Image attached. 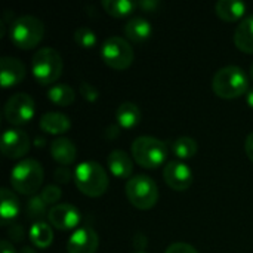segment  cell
Here are the masks:
<instances>
[{"instance_id": "cell-1", "label": "cell", "mask_w": 253, "mask_h": 253, "mask_svg": "<svg viewBox=\"0 0 253 253\" xmlns=\"http://www.w3.org/2000/svg\"><path fill=\"white\" fill-rule=\"evenodd\" d=\"M213 92L222 99L239 98L249 90V79L243 68L237 65H227L219 68L212 79Z\"/></svg>"}, {"instance_id": "cell-2", "label": "cell", "mask_w": 253, "mask_h": 253, "mask_svg": "<svg viewBox=\"0 0 253 253\" xmlns=\"http://www.w3.org/2000/svg\"><path fill=\"white\" fill-rule=\"evenodd\" d=\"M73 179L76 187L89 197H99L108 188V175L98 162H82L76 166Z\"/></svg>"}, {"instance_id": "cell-3", "label": "cell", "mask_w": 253, "mask_h": 253, "mask_svg": "<svg viewBox=\"0 0 253 253\" xmlns=\"http://www.w3.org/2000/svg\"><path fill=\"white\" fill-rule=\"evenodd\" d=\"M43 168L37 160L24 159L10 170V184L19 194L34 196L43 184Z\"/></svg>"}, {"instance_id": "cell-4", "label": "cell", "mask_w": 253, "mask_h": 253, "mask_svg": "<svg viewBox=\"0 0 253 253\" xmlns=\"http://www.w3.org/2000/svg\"><path fill=\"white\" fill-rule=\"evenodd\" d=\"M133 160L145 168V169H156L166 162L168 157V147L166 144L154 136H138L130 147Z\"/></svg>"}, {"instance_id": "cell-5", "label": "cell", "mask_w": 253, "mask_h": 253, "mask_svg": "<svg viewBox=\"0 0 253 253\" xmlns=\"http://www.w3.org/2000/svg\"><path fill=\"white\" fill-rule=\"evenodd\" d=\"M62 58L59 52L53 47L39 49L31 61V71L34 79L43 84H53L62 74Z\"/></svg>"}, {"instance_id": "cell-6", "label": "cell", "mask_w": 253, "mask_h": 253, "mask_svg": "<svg viewBox=\"0 0 253 253\" xmlns=\"http://www.w3.org/2000/svg\"><path fill=\"white\" fill-rule=\"evenodd\" d=\"M9 36L16 47L31 49L43 40L44 24L33 15H22L10 24Z\"/></svg>"}, {"instance_id": "cell-7", "label": "cell", "mask_w": 253, "mask_h": 253, "mask_svg": "<svg viewBox=\"0 0 253 253\" xmlns=\"http://www.w3.org/2000/svg\"><path fill=\"white\" fill-rule=\"evenodd\" d=\"M126 197L132 206L141 211H148L159 200L157 184L148 175H136L126 182Z\"/></svg>"}, {"instance_id": "cell-8", "label": "cell", "mask_w": 253, "mask_h": 253, "mask_svg": "<svg viewBox=\"0 0 253 253\" xmlns=\"http://www.w3.org/2000/svg\"><path fill=\"white\" fill-rule=\"evenodd\" d=\"M102 61L113 70H126L133 62V49L123 37H108L101 47Z\"/></svg>"}, {"instance_id": "cell-9", "label": "cell", "mask_w": 253, "mask_h": 253, "mask_svg": "<svg viewBox=\"0 0 253 253\" xmlns=\"http://www.w3.org/2000/svg\"><path fill=\"white\" fill-rule=\"evenodd\" d=\"M36 114L34 99L24 92L12 95L4 104V117L10 125L21 126L28 123Z\"/></svg>"}, {"instance_id": "cell-10", "label": "cell", "mask_w": 253, "mask_h": 253, "mask_svg": "<svg viewBox=\"0 0 253 253\" xmlns=\"http://www.w3.org/2000/svg\"><path fill=\"white\" fill-rule=\"evenodd\" d=\"M1 153L7 159H21L24 157L31 147L28 135L19 127L6 129L1 135Z\"/></svg>"}, {"instance_id": "cell-11", "label": "cell", "mask_w": 253, "mask_h": 253, "mask_svg": "<svg viewBox=\"0 0 253 253\" xmlns=\"http://www.w3.org/2000/svg\"><path fill=\"white\" fill-rule=\"evenodd\" d=\"M165 182L175 191H185L193 184V170L184 162H168L163 169Z\"/></svg>"}, {"instance_id": "cell-12", "label": "cell", "mask_w": 253, "mask_h": 253, "mask_svg": "<svg viewBox=\"0 0 253 253\" xmlns=\"http://www.w3.org/2000/svg\"><path fill=\"white\" fill-rule=\"evenodd\" d=\"M47 218L50 225H53L55 228L61 231H68L80 224L82 215L76 206L68 203H59L47 212Z\"/></svg>"}, {"instance_id": "cell-13", "label": "cell", "mask_w": 253, "mask_h": 253, "mask_svg": "<svg viewBox=\"0 0 253 253\" xmlns=\"http://www.w3.org/2000/svg\"><path fill=\"white\" fill-rule=\"evenodd\" d=\"M99 246V237L90 227L77 228L67 242L68 253H96Z\"/></svg>"}, {"instance_id": "cell-14", "label": "cell", "mask_w": 253, "mask_h": 253, "mask_svg": "<svg viewBox=\"0 0 253 253\" xmlns=\"http://www.w3.org/2000/svg\"><path fill=\"white\" fill-rule=\"evenodd\" d=\"M25 77V65L21 59L13 56H3L0 59V82L4 89L16 86Z\"/></svg>"}, {"instance_id": "cell-15", "label": "cell", "mask_w": 253, "mask_h": 253, "mask_svg": "<svg viewBox=\"0 0 253 253\" xmlns=\"http://www.w3.org/2000/svg\"><path fill=\"white\" fill-rule=\"evenodd\" d=\"M50 154L55 162H58L62 166H68L74 163L77 157V148L71 139L59 136L50 142Z\"/></svg>"}, {"instance_id": "cell-16", "label": "cell", "mask_w": 253, "mask_h": 253, "mask_svg": "<svg viewBox=\"0 0 253 253\" xmlns=\"http://www.w3.org/2000/svg\"><path fill=\"white\" fill-rule=\"evenodd\" d=\"M107 166L116 178H129L133 170L132 159L123 150H113L107 157Z\"/></svg>"}, {"instance_id": "cell-17", "label": "cell", "mask_w": 253, "mask_h": 253, "mask_svg": "<svg viewBox=\"0 0 253 253\" xmlns=\"http://www.w3.org/2000/svg\"><path fill=\"white\" fill-rule=\"evenodd\" d=\"M40 127L46 133L50 135H61L70 130L71 127V120L68 119L67 114L58 113V111H49L44 113L40 119Z\"/></svg>"}, {"instance_id": "cell-18", "label": "cell", "mask_w": 253, "mask_h": 253, "mask_svg": "<svg viewBox=\"0 0 253 253\" xmlns=\"http://www.w3.org/2000/svg\"><path fill=\"white\" fill-rule=\"evenodd\" d=\"M234 44L246 53H253V13L243 18L234 31Z\"/></svg>"}, {"instance_id": "cell-19", "label": "cell", "mask_w": 253, "mask_h": 253, "mask_svg": "<svg viewBox=\"0 0 253 253\" xmlns=\"http://www.w3.org/2000/svg\"><path fill=\"white\" fill-rule=\"evenodd\" d=\"M153 33V27L148 19L142 16H133L125 24V34L129 40L141 43L150 39Z\"/></svg>"}, {"instance_id": "cell-20", "label": "cell", "mask_w": 253, "mask_h": 253, "mask_svg": "<svg viewBox=\"0 0 253 253\" xmlns=\"http://www.w3.org/2000/svg\"><path fill=\"white\" fill-rule=\"evenodd\" d=\"M142 119V113L139 107L135 102H122L116 110V120L117 125L123 129H132L135 127Z\"/></svg>"}, {"instance_id": "cell-21", "label": "cell", "mask_w": 253, "mask_h": 253, "mask_svg": "<svg viewBox=\"0 0 253 253\" xmlns=\"http://www.w3.org/2000/svg\"><path fill=\"white\" fill-rule=\"evenodd\" d=\"M246 3L240 1V0H219L215 4V12L216 15L228 22H234L240 18L245 16L246 13Z\"/></svg>"}, {"instance_id": "cell-22", "label": "cell", "mask_w": 253, "mask_h": 253, "mask_svg": "<svg viewBox=\"0 0 253 253\" xmlns=\"http://www.w3.org/2000/svg\"><path fill=\"white\" fill-rule=\"evenodd\" d=\"M0 196H1V202H0V216H1V221L6 222V221L15 219L18 216V213H19V209H21L18 197L9 188H1Z\"/></svg>"}, {"instance_id": "cell-23", "label": "cell", "mask_w": 253, "mask_h": 253, "mask_svg": "<svg viewBox=\"0 0 253 253\" xmlns=\"http://www.w3.org/2000/svg\"><path fill=\"white\" fill-rule=\"evenodd\" d=\"M30 240L39 249H46L53 242V231L46 222L37 221L30 228Z\"/></svg>"}, {"instance_id": "cell-24", "label": "cell", "mask_w": 253, "mask_h": 253, "mask_svg": "<svg viewBox=\"0 0 253 253\" xmlns=\"http://www.w3.org/2000/svg\"><path fill=\"white\" fill-rule=\"evenodd\" d=\"M47 98L61 107H67L74 102L76 99V92L71 86L64 84V83H55L47 89Z\"/></svg>"}, {"instance_id": "cell-25", "label": "cell", "mask_w": 253, "mask_h": 253, "mask_svg": "<svg viewBox=\"0 0 253 253\" xmlns=\"http://www.w3.org/2000/svg\"><path fill=\"white\" fill-rule=\"evenodd\" d=\"M101 4H102L104 10L114 18L127 16L138 6V3H135L132 0H102Z\"/></svg>"}, {"instance_id": "cell-26", "label": "cell", "mask_w": 253, "mask_h": 253, "mask_svg": "<svg viewBox=\"0 0 253 253\" xmlns=\"http://www.w3.org/2000/svg\"><path fill=\"white\" fill-rule=\"evenodd\" d=\"M197 150H199V145L196 139L191 136H179L172 144V151L179 160H187V159L194 157L197 154Z\"/></svg>"}, {"instance_id": "cell-27", "label": "cell", "mask_w": 253, "mask_h": 253, "mask_svg": "<svg viewBox=\"0 0 253 253\" xmlns=\"http://www.w3.org/2000/svg\"><path fill=\"white\" fill-rule=\"evenodd\" d=\"M74 42L84 49H90L96 44V33L89 27H79L74 31Z\"/></svg>"}, {"instance_id": "cell-28", "label": "cell", "mask_w": 253, "mask_h": 253, "mask_svg": "<svg viewBox=\"0 0 253 253\" xmlns=\"http://www.w3.org/2000/svg\"><path fill=\"white\" fill-rule=\"evenodd\" d=\"M46 208H47V205L42 200V197L40 196H33L30 200H28V203H27V212H28V216L30 218H42V216H44V215H47L46 213Z\"/></svg>"}, {"instance_id": "cell-29", "label": "cell", "mask_w": 253, "mask_h": 253, "mask_svg": "<svg viewBox=\"0 0 253 253\" xmlns=\"http://www.w3.org/2000/svg\"><path fill=\"white\" fill-rule=\"evenodd\" d=\"M39 196L42 197V200H43L46 205H55V203L61 199L62 193H61L59 187H56V185H47V187H44V188L40 191Z\"/></svg>"}, {"instance_id": "cell-30", "label": "cell", "mask_w": 253, "mask_h": 253, "mask_svg": "<svg viewBox=\"0 0 253 253\" xmlns=\"http://www.w3.org/2000/svg\"><path fill=\"white\" fill-rule=\"evenodd\" d=\"M79 90H80V95L89 102H95L99 98V90L89 82H82Z\"/></svg>"}, {"instance_id": "cell-31", "label": "cell", "mask_w": 253, "mask_h": 253, "mask_svg": "<svg viewBox=\"0 0 253 253\" xmlns=\"http://www.w3.org/2000/svg\"><path fill=\"white\" fill-rule=\"evenodd\" d=\"M165 253H199L197 249L188 243H172Z\"/></svg>"}, {"instance_id": "cell-32", "label": "cell", "mask_w": 253, "mask_h": 253, "mask_svg": "<svg viewBox=\"0 0 253 253\" xmlns=\"http://www.w3.org/2000/svg\"><path fill=\"white\" fill-rule=\"evenodd\" d=\"M71 178V172L67 166H59L56 170H55V179L61 184H67Z\"/></svg>"}, {"instance_id": "cell-33", "label": "cell", "mask_w": 253, "mask_h": 253, "mask_svg": "<svg viewBox=\"0 0 253 253\" xmlns=\"http://www.w3.org/2000/svg\"><path fill=\"white\" fill-rule=\"evenodd\" d=\"M139 7H142L145 12H154L159 7V1L157 0H142L138 3Z\"/></svg>"}, {"instance_id": "cell-34", "label": "cell", "mask_w": 253, "mask_h": 253, "mask_svg": "<svg viewBox=\"0 0 253 253\" xmlns=\"http://www.w3.org/2000/svg\"><path fill=\"white\" fill-rule=\"evenodd\" d=\"M245 150H246V154L248 157L253 162V132H251L246 138V142H245Z\"/></svg>"}, {"instance_id": "cell-35", "label": "cell", "mask_w": 253, "mask_h": 253, "mask_svg": "<svg viewBox=\"0 0 253 253\" xmlns=\"http://www.w3.org/2000/svg\"><path fill=\"white\" fill-rule=\"evenodd\" d=\"M0 248H1V253H16L15 249H13V246H12V243L7 242V240H1Z\"/></svg>"}, {"instance_id": "cell-36", "label": "cell", "mask_w": 253, "mask_h": 253, "mask_svg": "<svg viewBox=\"0 0 253 253\" xmlns=\"http://www.w3.org/2000/svg\"><path fill=\"white\" fill-rule=\"evenodd\" d=\"M246 102L249 104V107H252L253 108V87L252 89H249L248 93H246Z\"/></svg>"}, {"instance_id": "cell-37", "label": "cell", "mask_w": 253, "mask_h": 253, "mask_svg": "<svg viewBox=\"0 0 253 253\" xmlns=\"http://www.w3.org/2000/svg\"><path fill=\"white\" fill-rule=\"evenodd\" d=\"M19 253H36V251H34L33 248H30V246H24Z\"/></svg>"}, {"instance_id": "cell-38", "label": "cell", "mask_w": 253, "mask_h": 253, "mask_svg": "<svg viewBox=\"0 0 253 253\" xmlns=\"http://www.w3.org/2000/svg\"><path fill=\"white\" fill-rule=\"evenodd\" d=\"M249 73H251V77H252V80H253V62H252V65H251V71H249Z\"/></svg>"}, {"instance_id": "cell-39", "label": "cell", "mask_w": 253, "mask_h": 253, "mask_svg": "<svg viewBox=\"0 0 253 253\" xmlns=\"http://www.w3.org/2000/svg\"><path fill=\"white\" fill-rule=\"evenodd\" d=\"M133 253H147V252H142V251H136V252H133Z\"/></svg>"}]
</instances>
